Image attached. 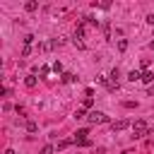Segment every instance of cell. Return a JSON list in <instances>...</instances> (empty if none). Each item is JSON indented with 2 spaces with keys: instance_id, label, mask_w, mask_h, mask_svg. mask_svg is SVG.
Listing matches in <instances>:
<instances>
[{
  "instance_id": "cell-17",
  "label": "cell",
  "mask_w": 154,
  "mask_h": 154,
  "mask_svg": "<svg viewBox=\"0 0 154 154\" xmlns=\"http://www.w3.org/2000/svg\"><path fill=\"white\" fill-rule=\"evenodd\" d=\"M29 53H31V46H24V48H22V55H24V58H26V55H29Z\"/></svg>"
},
{
  "instance_id": "cell-1",
  "label": "cell",
  "mask_w": 154,
  "mask_h": 154,
  "mask_svg": "<svg viewBox=\"0 0 154 154\" xmlns=\"http://www.w3.org/2000/svg\"><path fill=\"white\" fill-rule=\"evenodd\" d=\"M130 128H132V135H135V137H144V135L149 132V125H147V120H135Z\"/></svg>"
},
{
  "instance_id": "cell-22",
  "label": "cell",
  "mask_w": 154,
  "mask_h": 154,
  "mask_svg": "<svg viewBox=\"0 0 154 154\" xmlns=\"http://www.w3.org/2000/svg\"><path fill=\"white\" fill-rule=\"evenodd\" d=\"M152 51H154V43H152Z\"/></svg>"
},
{
  "instance_id": "cell-9",
  "label": "cell",
  "mask_w": 154,
  "mask_h": 154,
  "mask_svg": "<svg viewBox=\"0 0 154 154\" xmlns=\"http://www.w3.org/2000/svg\"><path fill=\"white\" fill-rule=\"evenodd\" d=\"M24 84H26L29 89H34V87H36V77H34V75H29V77L24 79Z\"/></svg>"
},
{
  "instance_id": "cell-20",
  "label": "cell",
  "mask_w": 154,
  "mask_h": 154,
  "mask_svg": "<svg viewBox=\"0 0 154 154\" xmlns=\"http://www.w3.org/2000/svg\"><path fill=\"white\" fill-rule=\"evenodd\" d=\"M5 154H14V149H7V152H5Z\"/></svg>"
},
{
  "instance_id": "cell-16",
  "label": "cell",
  "mask_w": 154,
  "mask_h": 154,
  "mask_svg": "<svg viewBox=\"0 0 154 154\" xmlns=\"http://www.w3.org/2000/svg\"><path fill=\"white\" fill-rule=\"evenodd\" d=\"M41 154H53V147H51V144H46V147L41 149Z\"/></svg>"
},
{
  "instance_id": "cell-11",
  "label": "cell",
  "mask_w": 154,
  "mask_h": 154,
  "mask_svg": "<svg viewBox=\"0 0 154 154\" xmlns=\"http://www.w3.org/2000/svg\"><path fill=\"white\" fill-rule=\"evenodd\" d=\"M94 106V99L91 96H84V101H82V108H91Z\"/></svg>"
},
{
  "instance_id": "cell-3",
  "label": "cell",
  "mask_w": 154,
  "mask_h": 154,
  "mask_svg": "<svg viewBox=\"0 0 154 154\" xmlns=\"http://www.w3.org/2000/svg\"><path fill=\"white\" fill-rule=\"evenodd\" d=\"M103 87H106L108 91H118V89H120V84H118V77H108Z\"/></svg>"
},
{
  "instance_id": "cell-18",
  "label": "cell",
  "mask_w": 154,
  "mask_h": 154,
  "mask_svg": "<svg viewBox=\"0 0 154 154\" xmlns=\"http://www.w3.org/2000/svg\"><path fill=\"white\" fill-rule=\"evenodd\" d=\"M75 118H84V108H77L75 111Z\"/></svg>"
},
{
  "instance_id": "cell-21",
  "label": "cell",
  "mask_w": 154,
  "mask_h": 154,
  "mask_svg": "<svg viewBox=\"0 0 154 154\" xmlns=\"http://www.w3.org/2000/svg\"><path fill=\"white\" fill-rule=\"evenodd\" d=\"M149 96H154V87H152V89H149Z\"/></svg>"
},
{
  "instance_id": "cell-13",
  "label": "cell",
  "mask_w": 154,
  "mask_h": 154,
  "mask_svg": "<svg viewBox=\"0 0 154 154\" xmlns=\"http://www.w3.org/2000/svg\"><path fill=\"white\" fill-rule=\"evenodd\" d=\"M63 43H65V38H53V41H51V48H60Z\"/></svg>"
},
{
  "instance_id": "cell-19",
  "label": "cell",
  "mask_w": 154,
  "mask_h": 154,
  "mask_svg": "<svg viewBox=\"0 0 154 154\" xmlns=\"http://www.w3.org/2000/svg\"><path fill=\"white\" fill-rule=\"evenodd\" d=\"M147 22H149V24H154V12H152V14L147 17Z\"/></svg>"
},
{
  "instance_id": "cell-8",
  "label": "cell",
  "mask_w": 154,
  "mask_h": 154,
  "mask_svg": "<svg viewBox=\"0 0 154 154\" xmlns=\"http://www.w3.org/2000/svg\"><path fill=\"white\" fill-rule=\"evenodd\" d=\"M75 79H77V77H75L72 72H63V82H65V84H72Z\"/></svg>"
},
{
  "instance_id": "cell-15",
  "label": "cell",
  "mask_w": 154,
  "mask_h": 154,
  "mask_svg": "<svg viewBox=\"0 0 154 154\" xmlns=\"http://www.w3.org/2000/svg\"><path fill=\"white\" fill-rule=\"evenodd\" d=\"M31 43H34V36L26 34V36H24V46H31Z\"/></svg>"
},
{
  "instance_id": "cell-6",
  "label": "cell",
  "mask_w": 154,
  "mask_h": 154,
  "mask_svg": "<svg viewBox=\"0 0 154 154\" xmlns=\"http://www.w3.org/2000/svg\"><path fill=\"white\" fill-rule=\"evenodd\" d=\"M128 79H130V82L142 79V70H130V72H128Z\"/></svg>"
},
{
  "instance_id": "cell-4",
  "label": "cell",
  "mask_w": 154,
  "mask_h": 154,
  "mask_svg": "<svg viewBox=\"0 0 154 154\" xmlns=\"http://www.w3.org/2000/svg\"><path fill=\"white\" fill-rule=\"evenodd\" d=\"M128 125H130V120H125V118H120V120H116V123H113V125H111V128H113V130H116V132H120V130H125V128H128Z\"/></svg>"
},
{
  "instance_id": "cell-5",
  "label": "cell",
  "mask_w": 154,
  "mask_h": 154,
  "mask_svg": "<svg viewBox=\"0 0 154 154\" xmlns=\"http://www.w3.org/2000/svg\"><path fill=\"white\" fill-rule=\"evenodd\" d=\"M24 10H26V12H36V10H38V2H36V0H26V2H24Z\"/></svg>"
},
{
  "instance_id": "cell-7",
  "label": "cell",
  "mask_w": 154,
  "mask_h": 154,
  "mask_svg": "<svg viewBox=\"0 0 154 154\" xmlns=\"http://www.w3.org/2000/svg\"><path fill=\"white\" fill-rule=\"evenodd\" d=\"M142 82H144V84H152V82H154V72H152V70L142 72Z\"/></svg>"
},
{
  "instance_id": "cell-14",
  "label": "cell",
  "mask_w": 154,
  "mask_h": 154,
  "mask_svg": "<svg viewBox=\"0 0 154 154\" xmlns=\"http://www.w3.org/2000/svg\"><path fill=\"white\" fill-rule=\"evenodd\" d=\"M125 48H128V41H125V38H118V51H120V53H123V51H125Z\"/></svg>"
},
{
  "instance_id": "cell-12",
  "label": "cell",
  "mask_w": 154,
  "mask_h": 154,
  "mask_svg": "<svg viewBox=\"0 0 154 154\" xmlns=\"http://www.w3.org/2000/svg\"><path fill=\"white\" fill-rule=\"evenodd\" d=\"M72 142H75V140H60V142H58V149H67Z\"/></svg>"
},
{
  "instance_id": "cell-10",
  "label": "cell",
  "mask_w": 154,
  "mask_h": 154,
  "mask_svg": "<svg viewBox=\"0 0 154 154\" xmlns=\"http://www.w3.org/2000/svg\"><path fill=\"white\" fill-rule=\"evenodd\" d=\"M24 128H26L29 132H36V130H38V125H36L34 120H26V123H24Z\"/></svg>"
},
{
  "instance_id": "cell-2",
  "label": "cell",
  "mask_w": 154,
  "mask_h": 154,
  "mask_svg": "<svg viewBox=\"0 0 154 154\" xmlns=\"http://www.w3.org/2000/svg\"><path fill=\"white\" fill-rule=\"evenodd\" d=\"M89 123H94V125H101V123H106L108 120V116L106 113H101V111H89Z\"/></svg>"
}]
</instances>
